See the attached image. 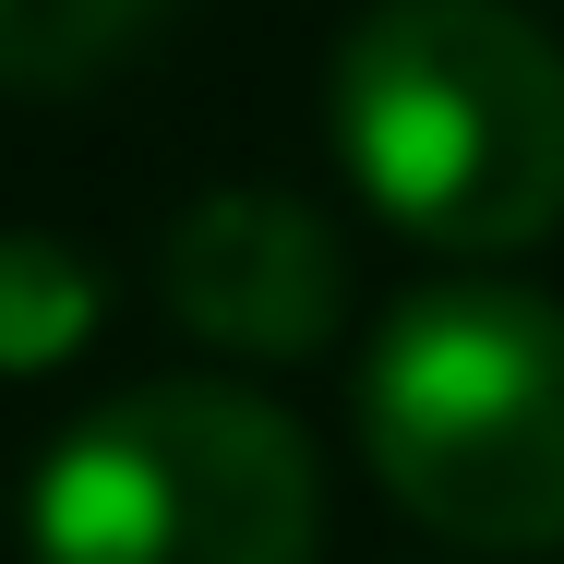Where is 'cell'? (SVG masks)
<instances>
[{
	"label": "cell",
	"instance_id": "obj_1",
	"mask_svg": "<svg viewBox=\"0 0 564 564\" xmlns=\"http://www.w3.org/2000/svg\"><path fill=\"white\" fill-rule=\"evenodd\" d=\"M337 169L421 252H529L564 228V48L505 0H372L337 36Z\"/></svg>",
	"mask_w": 564,
	"mask_h": 564
},
{
	"label": "cell",
	"instance_id": "obj_6",
	"mask_svg": "<svg viewBox=\"0 0 564 564\" xmlns=\"http://www.w3.org/2000/svg\"><path fill=\"white\" fill-rule=\"evenodd\" d=\"M169 0H0V97H73Z\"/></svg>",
	"mask_w": 564,
	"mask_h": 564
},
{
	"label": "cell",
	"instance_id": "obj_3",
	"mask_svg": "<svg viewBox=\"0 0 564 564\" xmlns=\"http://www.w3.org/2000/svg\"><path fill=\"white\" fill-rule=\"evenodd\" d=\"M36 564H313L325 468L252 384H132L36 468Z\"/></svg>",
	"mask_w": 564,
	"mask_h": 564
},
{
	"label": "cell",
	"instance_id": "obj_2",
	"mask_svg": "<svg viewBox=\"0 0 564 564\" xmlns=\"http://www.w3.org/2000/svg\"><path fill=\"white\" fill-rule=\"evenodd\" d=\"M372 480L468 553L564 541V301L517 276H433L360 348Z\"/></svg>",
	"mask_w": 564,
	"mask_h": 564
},
{
	"label": "cell",
	"instance_id": "obj_5",
	"mask_svg": "<svg viewBox=\"0 0 564 564\" xmlns=\"http://www.w3.org/2000/svg\"><path fill=\"white\" fill-rule=\"evenodd\" d=\"M109 325V276L61 228H0V372H61L73 348Z\"/></svg>",
	"mask_w": 564,
	"mask_h": 564
},
{
	"label": "cell",
	"instance_id": "obj_4",
	"mask_svg": "<svg viewBox=\"0 0 564 564\" xmlns=\"http://www.w3.org/2000/svg\"><path fill=\"white\" fill-rule=\"evenodd\" d=\"M156 301L228 360H313L348 313V252L301 193L240 181V193H205L169 217Z\"/></svg>",
	"mask_w": 564,
	"mask_h": 564
}]
</instances>
